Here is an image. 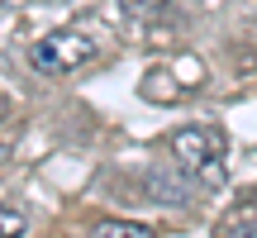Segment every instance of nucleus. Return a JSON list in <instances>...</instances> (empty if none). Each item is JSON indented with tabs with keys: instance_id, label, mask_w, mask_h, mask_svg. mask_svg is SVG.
<instances>
[{
	"instance_id": "1",
	"label": "nucleus",
	"mask_w": 257,
	"mask_h": 238,
	"mask_svg": "<svg viewBox=\"0 0 257 238\" xmlns=\"http://www.w3.org/2000/svg\"><path fill=\"white\" fill-rule=\"evenodd\" d=\"M91 57H95V43L86 34H76V29H57V34L38 38V43L29 48V62H34V72H43V76L81 72Z\"/></svg>"
},
{
	"instance_id": "2",
	"label": "nucleus",
	"mask_w": 257,
	"mask_h": 238,
	"mask_svg": "<svg viewBox=\"0 0 257 238\" xmlns=\"http://www.w3.org/2000/svg\"><path fill=\"white\" fill-rule=\"evenodd\" d=\"M224 148H229V138H224L219 129H210V124H191V129H176L172 134L176 162H181L186 172H205L210 181H214V162L224 157Z\"/></svg>"
},
{
	"instance_id": "3",
	"label": "nucleus",
	"mask_w": 257,
	"mask_h": 238,
	"mask_svg": "<svg viewBox=\"0 0 257 238\" xmlns=\"http://www.w3.org/2000/svg\"><path fill=\"white\" fill-rule=\"evenodd\" d=\"M138 91H143L148 100H157V105H172V100H176V91H172V72H148L143 81H138Z\"/></svg>"
},
{
	"instance_id": "4",
	"label": "nucleus",
	"mask_w": 257,
	"mask_h": 238,
	"mask_svg": "<svg viewBox=\"0 0 257 238\" xmlns=\"http://www.w3.org/2000/svg\"><path fill=\"white\" fill-rule=\"evenodd\" d=\"M95 238H153V229H143V224H134V219H105L100 229H95Z\"/></svg>"
},
{
	"instance_id": "5",
	"label": "nucleus",
	"mask_w": 257,
	"mask_h": 238,
	"mask_svg": "<svg viewBox=\"0 0 257 238\" xmlns=\"http://www.w3.org/2000/svg\"><path fill=\"white\" fill-rule=\"evenodd\" d=\"M29 229V219L15 210V205H0V238H24Z\"/></svg>"
},
{
	"instance_id": "6",
	"label": "nucleus",
	"mask_w": 257,
	"mask_h": 238,
	"mask_svg": "<svg viewBox=\"0 0 257 238\" xmlns=\"http://www.w3.org/2000/svg\"><path fill=\"white\" fill-rule=\"evenodd\" d=\"M119 10H124V15H134V19H153V15H162V10H167V0H119Z\"/></svg>"
},
{
	"instance_id": "7",
	"label": "nucleus",
	"mask_w": 257,
	"mask_h": 238,
	"mask_svg": "<svg viewBox=\"0 0 257 238\" xmlns=\"http://www.w3.org/2000/svg\"><path fill=\"white\" fill-rule=\"evenodd\" d=\"M219 238H257V214H243V219H233Z\"/></svg>"
},
{
	"instance_id": "8",
	"label": "nucleus",
	"mask_w": 257,
	"mask_h": 238,
	"mask_svg": "<svg viewBox=\"0 0 257 238\" xmlns=\"http://www.w3.org/2000/svg\"><path fill=\"white\" fill-rule=\"evenodd\" d=\"M10 162V143H0V167H5Z\"/></svg>"
},
{
	"instance_id": "9",
	"label": "nucleus",
	"mask_w": 257,
	"mask_h": 238,
	"mask_svg": "<svg viewBox=\"0 0 257 238\" xmlns=\"http://www.w3.org/2000/svg\"><path fill=\"white\" fill-rule=\"evenodd\" d=\"M0 114H5V95H0Z\"/></svg>"
}]
</instances>
